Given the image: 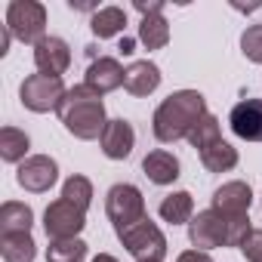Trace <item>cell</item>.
<instances>
[{"instance_id":"1","label":"cell","mask_w":262,"mask_h":262,"mask_svg":"<svg viewBox=\"0 0 262 262\" xmlns=\"http://www.w3.org/2000/svg\"><path fill=\"white\" fill-rule=\"evenodd\" d=\"M207 99L198 93V90H179V93H170L158 108H155V117H151V129H155V139L170 145V142H179V139H188V133L207 117Z\"/></svg>"},{"instance_id":"2","label":"cell","mask_w":262,"mask_h":262,"mask_svg":"<svg viewBox=\"0 0 262 262\" xmlns=\"http://www.w3.org/2000/svg\"><path fill=\"white\" fill-rule=\"evenodd\" d=\"M59 120L65 123V129L80 139V142H93V139H102L105 133V102H102V93H96L93 86L86 83H77L68 90L62 108H59Z\"/></svg>"},{"instance_id":"3","label":"cell","mask_w":262,"mask_h":262,"mask_svg":"<svg viewBox=\"0 0 262 262\" xmlns=\"http://www.w3.org/2000/svg\"><path fill=\"white\" fill-rule=\"evenodd\" d=\"M105 213H108V219H111V225H114L117 234L148 216L142 191L136 185H129V182H117V185L108 188V194H105Z\"/></svg>"},{"instance_id":"4","label":"cell","mask_w":262,"mask_h":262,"mask_svg":"<svg viewBox=\"0 0 262 262\" xmlns=\"http://www.w3.org/2000/svg\"><path fill=\"white\" fill-rule=\"evenodd\" d=\"M7 28L16 40L37 47L47 37V7L37 0H13L7 7Z\"/></svg>"},{"instance_id":"5","label":"cell","mask_w":262,"mask_h":262,"mask_svg":"<svg viewBox=\"0 0 262 262\" xmlns=\"http://www.w3.org/2000/svg\"><path fill=\"white\" fill-rule=\"evenodd\" d=\"M117 237L136 262H164L167 256V237L148 216L136 225H129L126 231H120Z\"/></svg>"},{"instance_id":"6","label":"cell","mask_w":262,"mask_h":262,"mask_svg":"<svg viewBox=\"0 0 262 262\" xmlns=\"http://www.w3.org/2000/svg\"><path fill=\"white\" fill-rule=\"evenodd\" d=\"M68 96V86L62 83V77H47V74H28L19 86V99L28 111L34 114H47V111H59L62 102Z\"/></svg>"},{"instance_id":"7","label":"cell","mask_w":262,"mask_h":262,"mask_svg":"<svg viewBox=\"0 0 262 262\" xmlns=\"http://www.w3.org/2000/svg\"><path fill=\"white\" fill-rule=\"evenodd\" d=\"M83 225H86V213L65 198L53 201L43 210V231L50 241H71L83 231Z\"/></svg>"},{"instance_id":"8","label":"cell","mask_w":262,"mask_h":262,"mask_svg":"<svg viewBox=\"0 0 262 262\" xmlns=\"http://www.w3.org/2000/svg\"><path fill=\"white\" fill-rule=\"evenodd\" d=\"M188 241L194 244V250H216V247H228V222L222 213L201 210L191 222H188Z\"/></svg>"},{"instance_id":"9","label":"cell","mask_w":262,"mask_h":262,"mask_svg":"<svg viewBox=\"0 0 262 262\" xmlns=\"http://www.w3.org/2000/svg\"><path fill=\"white\" fill-rule=\"evenodd\" d=\"M56 179H59V164L50 155H31L16 167V182L31 194L50 191L56 185Z\"/></svg>"},{"instance_id":"10","label":"cell","mask_w":262,"mask_h":262,"mask_svg":"<svg viewBox=\"0 0 262 262\" xmlns=\"http://www.w3.org/2000/svg\"><path fill=\"white\" fill-rule=\"evenodd\" d=\"M250 204H253V191L241 179L225 182V185H219L213 191V210L222 213L225 219H244V216H250Z\"/></svg>"},{"instance_id":"11","label":"cell","mask_w":262,"mask_h":262,"mask_svg":"<svg viewBox=\"0 0 262 262\" xmlns=\"http://www.w3.org/2000/svg\"><path fill=\"white\" fill-rule=\"evenodd\" d=\"M228 126L237 139L262 142V99H241L228 114Z\"/></svg>"},{"instance_id":"12","label":"cell","mask_w":262,"mask_h":262,"mask_svg":"<svg viewBox=\"0 0 262 262\" xmlns=\"http://www.w3.org/2000/svg\"><path fill=\"white\" fill-rule=\"evenodd\" d=\"M99 145H102V155L108 161H126L129 155H133V145H136V129H133V123L123 120V117L108 120Z\"/></svg>"},{"instance_id":"13","label":"cell","mask_w":262,"mask_h":262,"mask_svg":"<svg viewBox=\"0 0 262 262\" xmlns=\"http://www.w3.org/2000/svg\"><path fill=\"white\" fill-rule=\"evenodd\" d=\"M34 65H37V74H47V77H62L71 65V50L62 37H43L37 47H34Z\"/></svg>"},{"instance_id":"14","label":"cell","mask_w":262,"mask_h":262,"mask_svg":"<svg viewBox=\"0 0 262 262\" xmlns=\"http://www.w3.org/2000/svg\"><path fill=\"white\" fill-rule=\"evenodd\" d=\"M123 74H126V68H120V62H117V59H111V56H99V59H93V62H90L83 83L105 96V93H111V90L123 86Z\"/></svg>"},{"instance_id":"15","label":"cell","mask_w":262,"mask_h":262,"mask_svg":"<svg viewBox=\"0 0 262 262\" xmlns=\"http://www.w3.org/2000/svg\"><path fill=\"white\" fill-rule=\"evenodd\" d=\"M161 86V68L155 65V62H148V59H139V62H133L126 68V74H123V90L129 93V96H151L155 90Z\"/></svg>"},{"instance_id":"16","label":"cell","mask_w":262,"mask_h":262,"mask_svg":"<svg viewBox=\"0 0 262 262\" xmlns=\"http://www.w3.org/2000/svg\"><path fill=\"white\" fill-rule=\"evenodd\" d=\"M142 173L155 182V185H173L179 179V158L167 148H155L145 155L142 161Z\"/></svg>"},{"instance_id":"17","label":"cell","mask_w":262,"mask_h":262,"mask_svg":"<svg viewBox=\"0 0 262 262\" xmlns=\"http://www.w3.org/2000/svg\"><path fill=\"white\" fill-rule=\"evenodd\" d=\"M0 256H4V262H34L37 244H34L31 231L0 234Z\"/></svg>"},{"instance_id":"18","label":"cell","mask_w":262,"mask_h":262,"mask_svg":"<svg viewBox=\"0 0 262 262\" xmlns=\"http://www.w3.org/2000/svg\"><path fill=\"white\" fill-rule=\"evenodd\" d=\"M34 225V210L28 204L19 201H7L0 207V234H19V231H31Z\"/></svg>"},{"instance_id":"19","label":"cell","mask_w":262,"mask_h":262,"mask_svg":"<svg viewBox=\"0 0 262 262\" xmlns=\"http://www.w3.org/2000/svg\"><path fill=\"white\" fill-rule=\"evenodd\" d=\"M90 28L99 40H108V37H117L123 28H126V13L120 7H102L93 13L90 19Z\"/></svg>"},{"instance_id":"20","label":"cell","mask_w":262,"mask_h":262,"mask_svg":"<svg viewBox=\"0 0 262 262\" xmlns=\"http://www.w3.org/2000/svg\"><path fill=\"white\" fill-rule=\"evenodd\" d=\"M191 213H194V201H191L188 191H170V194L161 201V219L170 222V225H185V222H191V219H194Z\"/></svg>"},{"instance_id":"21","label":"cell","mask_w":262,"mask_h":262,"mask_svg":"<svg viewBox=\"0 0 262 262\" xmlns=\"http://www.w3.org/2000/svg\"><path fill=\"white\" fill-rule=\"evenodd\" d=\"M28 148H31V139H28L25 129H19V126H4L0 129V158L7 164H22Z\"/></svg>"},{"instance_id":"22","label":"cell","mask_w":262,"mask_h":262,"mask_svg":"<svg viewBox=\"0 0 262 262\" xmlns=\"http://www.w3.org/2000/svg\"><path fill=\"white\" fill-rule=\"evenodd\" d=\"M198 155H201V164H204L210 173H228V170L237 167V148L228 145L225 139L213 142L210 148H204V151H198Z\"/></svg>"},{"instance_id":"23","label":"cell","mask_w":262,"mask_h":262,"mask_svg":"<svg viewBox=\"0 0 262 262\" xmlns=\"http://www.w3.org/2000/svg\"><path fill=\"white\" fill-rule=\"evenodd\" d=\"M139 40L145 43V50H164L170 43V22L161 16H145L139 25Z\"/></svg>"},{"instance_id":"24","label":"cell","mask_w":262,"mask_h":262,"mask_svg":"<svg viewBox=\"0 0 262 262\" xmlns=\"http://www.w3.org/2000/svg\"><path fill=\"white\" fill-rule=\"evenodd\" d=\"M83 259H86V244L80 237L50 241V247H47V262H83Z\"/></svg>"},{"instance_id":"25","label":"cell","mask_w":262,"mask_h":262,"mask_svg":"<svg viewBox=\"0 0 262 262\" xmlns=\"http://www.w3.org/2000/svg\"><path fill=\"white\" fill-rule=\"evenodd\" d=\"M62 198L65 201H71L74 207H80L83 213L90 210V204H93V182L86 179V176H68L65 179V185H62Z\"/></svg>"},{"instance_id":"26","label":"cell","mask_w":262,"mask_h":262,"mask_svg":"<svg viewBox=\"0 0 262 262\" xmlns=\"http://www.w3.org/2000/svg\"><path fill=\"white\" fill-rule=\"evenodd\" d=\"M222 139V129H219V120L213 117V114H207L191 133H188V145L191 148H198V151H204V148H210L213 142H219Z\"/></svg>"},{"instance_id":"27","label":"cell","mask_w":262,"mask_h":262,"mask_svg":"<svg viewBox=\"0 0 262 262\" xmlns=\"http://www.w3.org/2000/svg\"><path fill=\"white\" fill-rule=\"evenodd\" d=\"M241 53H244L250 62L262 65V25H250V28L241 34Z\"/></svg>"},{"instance_id":"28","label":"cell","mask_w":262,"mask_h":262,"mask_svg":"<svg viewBox=\"0 0 262 262\" xmlns=\"http://www.w3.org/2000/svg\"><path fill=\"white\" fill-rule=\"evenodd\" d=\"M241 253L247 256V262H262V228H253L247 234V241L241 244Z\"/></svg>"},{"instance_id":"29","label":"cell","mask_w":262,"mask_h":262,"mask_svg":"<svg viewBox=\"0 0 262 262\" xmlns=\"http://www.w3.org/2000/svg\"><path fill=\"white\" fill-rule=\"evenodd\" d=\"M136 10L142 13V19H145V16H161V13H164V0H151V4L136 0Z\"/></svg>"},{"instance_id":"30","label":"cell","mask_w":262,"mask_h":262,"mask_svg":"<svg viewBox=\"0 0 262 262\" xmlns=\"http://www.w3.org/2000/svg\"><path fill=\"white\" fill-rule=\"evenodd\" d=\"M176 262H213V259H210V253H204V250H185V253H179Z\"/></svg>"},{"instance_id":"31","label":"cell","mask_w":262,"mask_h":262,"mask_svg":"<svg viewBox=\"0 0 262 262\" xmlns=\"http://www.w3.org/2000/svg\"><path fill=\"white\" fill-rule=\"evenodd\" d=\"M10 40H13V31L4 25V28H0V56H7V53H10Z\"/></svg>"},{"instance_id":"32","label":"cell","mask_w":262,"mask_h":262,"mask_svg":"<svg viewBox=\"0 0 262 262\" xmlns=\"http://www.w3.org/2000/svg\"><path fill=\"white\" fill-rule=\"evenodd\" d=\"M120 53H123V56L133 53V40H129V37H123V40H120Z\"/></svg>"},{"instance_id":"33","label":"cell","mask_w":262,"mask_h":262,"mask_svg":"<svg viewBox=\"0 0 262 262\" xmlns=\"http://www.w3.org/2000/svg\"><path fill=\"white\" fill-rule=\"evenodd\" d=\"M93 262H117V259H114V256H111V253H99V256H96V259H93Z\"/></svg>"}]
</instances>
